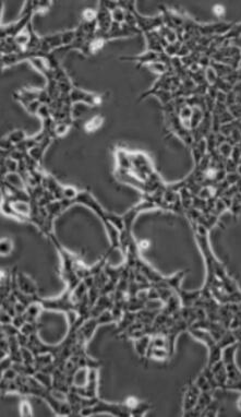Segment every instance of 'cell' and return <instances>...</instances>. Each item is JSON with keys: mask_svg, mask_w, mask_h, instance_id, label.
<instances>
[{"mask_svg": "<svg viewBox=\"0 0 241 417\" xmlns=\"http://www.w3.org/2000/svg\"><path fill=\"white\" fill-rule=\"evenodd\" d=\"M70 99L71 102H79V101H84L89 105H99L102 103V97L97 94H92L84 92V91L79 90V89H72L71 93H70Z\"/></svg>", "mask_w": 241, "mask_h": 417, "instance_id": "cell-1", "label": "cell"}, {"mask_svg": "<svg viewBox=\"0 0 241 417\" xmlns=\"http://www.w3.org/2000/svg\"><path fill=\"white\" fill-rule=\"evenodd\" d=\"M102 125H103V117L95 116L94 118H92L85 124V129L86 131H95V130H97Z\"/></svg>", "mask_w": 241, "mask_h": 417, "instance_id": "cell-2", "label": "cell"}, {"mask_svg": "<svg viewBox=\"0 0 241 417\" xmlns=\"http://www.w3.org/2000/svg\"><path fill=\"white\" fill-rule=\"evenodd\" d=\"M8 246H12L11 241L8 240V238H2L1 240V253H2V255L9 254L11 251L12 248H8Z\"/></svg>", "mask_w": 241, "mask_h": 417, "instance_id": "cell-3", "label": "cell"}]
</instances>
